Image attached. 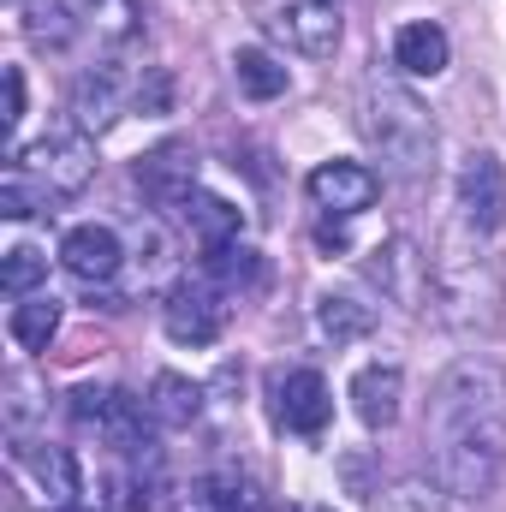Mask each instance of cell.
<instances>
[{
	"instance_id": "1",
	"label": "cell",
	"mask_w": 506,
	"mask_h": 512,
	"mask_svg": "<svg viewBox=\"0 0 506 512\" xmlns=\"http://www.w3.org/2000/svg\"><path fill=\"white\" fill-rule=\"evenodd\" d=\"M435 489L453 501L495 495L506 471V370L495 358H459L429 399Z\"/></svg>"
},
{
	"instance_id": "2",
	"label": "cell",
	"mask_w": 506,
	"mask_h": 512,
	"mask_svg": "<svg viewBox=\"0 0 506 512\" xmlns=\"http://www.w3.org/2000/svg\"><path fill=\"white\" fill-rule=\"evenodd\" d=\"M358 126H364L370 149L381 155V167L399 185H423L429 179V167H435V120H429V108L405 84L370 78L364 102H358Z\"/></svg>"
},
{
	"instance_id": "3",
	"label": "cell",
	"mask_w": 506,
	"mask_h": 512,
	"mask_svg": "<svg viewBox=\"0 0 506 512\" xmlns=\"http://www.w3.org/2000/svg\"><path fill=\"white\" fill-rule=\"evenodd\" d=\"M12 173L30 179V191H36L42 209H48V203L78 197V191L96 179V149H90L84 131H48V137H36L30 149H12Z\"/></svg>"
},
{
	"instance_id": "4",
	"label": "cell",
	"mask_w": 506,
	"mask_h": 512,
	"mask_svg": "<svg viewBox=\"0 0 506 512\" xmlns=\"http://www.w3.org/2000/svg\"><path fill=\"white\" fill-rule=\"evenodd\" d=\"M161 328H167L173 346H191V352L215 346L221 328H227V292L209 286V280H179L161 304Z\"/></svg>"
},
{
	"instance_id": "5",
	"label": "cell",
	"mask_w": 506,
	"mask_h": 512,
	"mask_svg": "<svg viewBox=\"0 0 506 512\" xmlns=\"http://www.w3.org/2000/svg\"><path fill=\"white\" fill-rule=\"evenodd\" d=\"M304 191H310V203L316 209H328V215H364L370 203H376L381 179L364 167V161H322V167H310V179H304Z\"/></svg>"
},
{
	"instance_id": "6",
	"label": "cell",
	"mask_w": 506,
	"mask_h": 512,
	"mask_svg": "<svg viewBox=\"0 0 506 512\" xmlns=\"http://www.w3.org/2000/svg\"><path fill=\"white\" fill-rule=\"evenodd\" d=\"M274 417L292 435H322L334 417V393L316 370H286V376H274Z\"/></svg>"
},
{
	"instance_id": "7",
	"label": "cell",
	"mask_w": 506,
	"mask_h": 512,
	"mask_svg": "<svg viewBox=\"0 0 506 512\" xmlns=\"http://www.w3.org/2000/svg\"><path fill=\"white\" fill-rule=\"evenodd\" d=\"M459 209H465V221H471L477 233H495L506 221V167L489 149H477V155L459 167Z\"/></svg>"
},
{
	"instance_id": "8",
	"label": "cell",
	"mask_w": 506,
	"mask_h": 512,
	"mask_svg": "<svg viewBox=\"0 0 506 512\" xmlns=\"http://www.w3.org/2000/svg\"><path fill=\"white\" fill-rule=\"evenodd\" d=\"M60 262H66V274L72 280H84V286H108L114 274H120V233L114 227H102V221H90V227H72L66 239H60Z\"/></svg>"
},
{
	"instance_id": "9",
	"label": "cell",
	"mask_w": 506,
	"mask_h": 512,
	"mask_svg": "<svg viewBox=\"0 0 506 512\" xmlns=\"http://www.w3.org/2000/svg\"><path fill=\"white\" fill-rule=\"evenodd\" d=\"M268 30L274 36H286L298 54H310V60H328L334 48H340V12L334 6H322V0H298V6H280L274 18H268Z\"/></svg>"
},
{
	"instance_id": "10",
	"label": "cell",
	"mask_w": 506,
	"mask_h": 512,
	"mask_svg": "<svg viewBox=\"0 0 506 512\" xmlns=\"http://www.w3.org/2000/svg\"><path fill=\"white\" fill-rule=\"evenodd\" d=\"M126 96H137V84H131L120 66H96V72H84V78H78V96H72V108H78V131H108L120 114H126Z\"/></svg>"
},
{
	"instance_id": "11",
	"label": "cell",
	"mask_w": 506,
	"mask_h": 512,
	"mask_svg": "<svg viewBox=\"0 0 506 512\" xmlns=\"http://www.w3.org/2000/svg\"><path fill=\"white\" fill-rule=\"evenodd\" d=\"M137 179H143V191H149L155 203H179V209H185V197L197 191V155H191V143H161V149H149V155L137 161Z\"/></svg>"
},
{
	"instance_id": "12",
	"label": "cell",
	"mask_w": 506,
	"mask_h": 512,
	"mask_svg": "<svg viewBox=\"0 0 506 512\" xmlns=\"http://www.w3.org/2000/svg\"><path fill=\"white\" fill-rule=\"evenodd\" d=\"M447 60H453V42H447V30L429 24V18H417V24H405V30L393 36V66L411 72V78L447 72Z\"/></svg>"
},
{
	"instance_id": "13",
	"label": "cell",
	"mask_w": 506,
	"mask_h": 512,
	"mask_svg": "<svg viewBox=\"0 0 506 512\" xmlns=\"http://www.w3.org/2000/svg\"><path fill=\"white\" fill-rule=\"evenodd\" d=\"M399 393H405V376L399 364H370L352 376V411L370 423V429H387L399 417Z\"/></svg>"
},
{
	"instance_id": "14",
	"label": "cell",
	"mask_w": 506,
	"mask_h": 512,
	"mask_svg": "<svg viewBox=\"0 0 506 512\" xmlns=\"http://www.w3.org/2000/svg\"><path fill=\"white\" fill-rule=\"evenodd\" d=\"M149 423H161V429H191L197 417H203V387L185 382V376H173V370H161L155 382H149Z\"/></svg>"
},
{
	"instance_id": "15",
	"label": "cell",
	"mask_w": 506,
	"mask_h": 512,
	"mask_svg": "<svg viewBox=\"0 0 506 512\" xmlns=\"http://www.w3.org/2000/svg\"><path fill=\"white\" fill-rule=\"evenodd\" d=\"M316 328H322V340L352 346V340H364V334L376 328V304H364V298H352V292H328V298L316 304Z\"/></svg>"
},
{
	"instance_id": "16",
	"label": "cell",
	"mask_w": 506,
	"mask_h": 512,
	"mask_svg": "<svg viewBox=\"0 0 506 512\" xmlns=\"http://www.w3.org/2000/svg\"><path fill=\"white\" fill-rule=\"evenodd\" d=\"M185 221H191V233L203 239V251H209V245H233L239 227H245V215H239L227 197H215V191H191V197H185Z\"/></svg>"
},
{
	"instance_id": "17",
	"label": "cell",
	"mask_w": 506,
	"mask_h": 512,
	"mask_svg": "<svg viewBox=\"0 0 506 512\" xmlns=\"http://www.w3.org/2000/svg\"><path fill=\"white\" fill-rule=\"evenodd\" d=\"M203 280L209 286H221V292H245V286H256L262 280V256L251 251V245H209L203 251Z\"/></svg>"
},
{
	"instance_id": "18",
	"label": "cell",
	"mask_w": 506,
	"mask_h": 512,
	"mask_svg": "<svg viewBox=\"0 0 506 512\" xmlns=\"http://www.w3.org/2000/svg\"><path fill=\"white\" fill-rule=\"evenodd\" d=\"M6 334L24 346V352H48V340L60 334V298H24V304H12V316H6Z\"/></svg>"
},
{
	"instance_id": "19",
	"label": "cell",
	"mask_w": 506,
	"mask_h": 512,
	"mask_svg": "<svg viewBox=\"0 0 506 512\" xmlns=\"http://www.w3.org/2000/svg\"><path fill=\"white\" fill-rule=\"evenodd\" d=\"M233 72H239V90H245L251 102H274V96H286V84H292V72H286L274 54H262V48H239V54H233Z\"/></svg>"
},
{
	"instance_id": "20",
	"label": "cell",
	"mask_w": 506,
	"mask_h": 512,
	"mask_svg": "<svg viewBox=\"0 0 506 512\" xmlns=\"http://www.w3.org/2000/svg\"><path fill=\"white\" fill-rule=\"evenodd\" d=\"M30 471H36V483L48 489V507H72V501H78V459H72L66 447H42V453L30 459Z\"/></svg>"
},
{
	"instance_id": "21",
	"label": "cell",
	"mask_w": 506,
	"mask_h": 512,
	"mask_svg": "<svg viewBox=\"0 0 506 512\" xmlns=\"http://www.w3.org/2000/svg\"><path fill=\"white\" fill-rule=\"evenodd\" d=\"M48 280V256L36 251V245H18V251H6V268H0V286L12 292V298H24L30 286H42Z\"/></svg>"
},
{
	"instance_id": "22",
	"label": "cell",
	"mask_w": 506,
	"mask_h": 512,
	"mask_svg": "<svg viewBox=\"0 0 506 512\" xmlns=\"http://www.w3.org/2000/svg\"><path fill=\"white\" fill-rule=\"evenodd\" d=\"M376 512H447V507H441V489H429V483H393L376 501Z\"/></svg>"
},
{
	"instance_id": "23",
	"label": "cell",
	"mask_w": 506,
	"mask_h": 512,
	"mask_svg": "<svg viewBox=\"0 0 506 512\" xmlns=\"http://www.w3.org/2000/svg\"><path fill=\"white\" fill-rule=\"evenodd\" d=\"M197 512H251V495L239 477H209L197 489Z\"/></svg>"
},
{
	"instance_id": "24",
	"label": "cell",
	"mask_w": 506,
	"mask_h": 512,
	"mask_svg": "<svg viewBox=\"0 0 506 512\" xmlns=\"http://www.w3.org/2000/svg\"><path fill=\"white\" fill-rule=\"evenodd\" d=\"M114 399H120V393H114V387H72V417H78V423H96V429H108V417H114Z\"/></svg>"
},
{
	"instance_id": "25",
	"label": "cell",
	"mask_w": 506,
	"mask_h": 512,
	"mask_svg": "<svg viewBox=\"0 0 506 512\" xmlns=\"http://www.w3.org/2000/svg\"><path fill=\"white\" fill-rule=\"evenodd\" d=\"M36 209H42V197L30 191V179L6 173V185H0V215H6V221H24V215H36Z\"/></svg>"
},
{
	"instance_id": "26",
	"label": "cell",
	"mask_w": 506,
	"mask_h": 512,
	"mask_svg": "<svg viewBox=\"0 0 506 512\" xmlns=\"http://www.w3.org/2000/svg\"><path fill=\"white\" fill-rule=\"evenodd\" d=\"M6 131H18V120H24V72L18 66H6Z\"/></svg>"
},
{
	"instance_id": "27",
	"label": "cell",
	"mask_w": 506,
	"mask_h": 512,
	"mask_svg": "<svg viewBox=\"0 0 506 512\" xmlns=\"http://www.w3.org/2000/svg\"><path fill=\"white\" fill-rule=\"evenodd\" d=\"M54 512H90V507H78V501H72V507H54Z\"/></svg>"
},
{
	"instance_id": "28",
	"label": "cell",
	"mask_w": 506,
	"mask_h": 512,
	"mask_svg": "<svg viewBox=\"0 0 506 512\" xmlns=\"http://www.w3.org/2000/svg\"><path fill=\"white\" fill-rule=\"evenodd\" d=\"M268 512H310V507H268Z\"/></svg>"
},
{
	"instance_id": "29",
	"label": "cell",
	"mask_w": 506,
	"mask_h": 512,
	"mask_svg": "<svg viewBox=\"0 0 506 512\" xmlns=\"http://www.w3.org/2000/svg\"><path fill=\"white\" fill-rule=\"evenodd\" d=\"M90 6H96V12H102V6H108V0H90Z\"/></svg>"
},
{
	"instance_id": "30",
	"label": "cell",
	"mask_w": 506,
	"mask_h": 512,
	"mask_svg": "<svg viewBox=\"0 0 506 512\" xmlns=\"http://www.w3.org/2000/svg\"><path fill=\"white\" fill-rule=\"evenodd\" d=\"M322 6H340V0H322Z\"/></svg>"
}]
</instances>
